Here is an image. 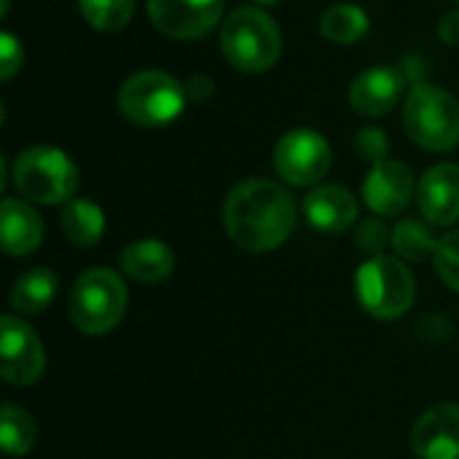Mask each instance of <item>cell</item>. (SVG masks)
Segmentation results:
<instances>
[{
	"label": "cell",
	"instance_id": "cell-12",
	"mask_svg": "<svg viewBox=\"0 0 459 459\" xmlns=\"http://www.w3.org/2000/svg\"><path fill=\"white\" fill-rule=\"evenodd\" d=\"M411 449L420 459H459V403L428 409L411 430Z\"/></svg>",
	"mask_w": 459,
	"mask_h": 459
},
{
	"label": "cell",
	"instance_id": "cell-6",
	"mask_svg": "<svg viewBox=\"0 0 459 459\" xmlns=\"http://www.w3.org/2000/svg\"><path fill=\"white\" fill-rule=\"evenodd\" d=\"M186 86L164 70H140L118 91V110L134 126L159 129L172 124L186 108Z\"/></svg>",
	"mask_w": 459,
	"mask_h": 459
},
{
	"label": "cell",
	"instance_id": "cell-10",
	"mask_svg": "<svg viewBox=\"0 0 459 459\" xmlns=\"http://www.w3.org/2000/svg\"><path fill=\"white\" fill-rule=\"evenodd\" d=\"M226 0H148L151 24L172 40H196L215 30Z\"/></svg>",
	"mask_w": 459,
	"mask_h": 459
},
{
	"label": "cell",
	"instance_id": "cell-31",
	"mask_svg": "<svg viewBox=\"0 0 459 459\" xmlns=\"http://www.w3.org/2000/svg\"><path fill=\"white\" fill-rule=\"evenodd\" d=\"M457 3H459V0H457Z\"/></svg>",
	"mask_w": 459,
	"mask_h": 459
},
{
	"label": "cell",
	"instance_id": "cell-1",
	"mask_svg": "<svg viewBox=\"0 0 459 459\" xmlns=\"http://www.w3.org/2000/svg\"><path fill=\"white\" fill-rule=\"evenodd\" d=\"M296 202L274 180L250 178L237 183L223 202L229 239L247 253L277 250L296 226Z\"/></svg>",
	"mask_w": 459,
	"mask_h": 459
},
{
	"label": "cell",
	"instance_id": "cell-13",
	"mask_svg": "<svg viewBox=\"0 0 459 459\" xmlns=\"http://www.w3.org/2000/svg\"><path fill=\"white\" fill-rule=\"evenodd\" d=\"M406 91V75L398 67H371L360 73L350 86V102L360 116L379 118L387 116Z\"/></svg>",
	"mask_w": 459,
	"mask_h": 459
},
{
	"label": "cell",
	"instance_id": "cell-16",
	"mask_svg": "<svg viewBox=\"0 0 459 459\" xmlns=\"http://www.w3.org/2000/svg\"><path fill=\"white\" fill-rule=\"evenodd\" d=\"M0 242L5 255H30L43 242L40 215L19 199H3L0 207Z\"/></svg>",
	"mask_w": 459,
	"mask_h": 459
},
{
	"label": "cell",
	"instance_id": "cell-8",
	"mask_svg": "<svg viewBox=\"0 0 459 459\" xmlns=\"http://www.w3.org/2000/svg\"><path fill=\"white\" fill-rule=\"evenodd\" d=\"M331 145L315 129H290L274 148V169L290 186H317L331 169Z\"/></svg>",
	"mask_w": 459,
	"mask_h": 459
},
{
	"label": "cell",
	"instance_id": "cell-20",
	"mask_svg": "<svg viewBox=\"0 0 459 459\" xmlns=\"http://www.w3.org/2000/svg\"><path fill=\"white\" fill-rule=\"evenodd\" d=\"M441 239H436L433 229L420 218H406L393 229V247L401 258L422 264L428 258H436Z\"/></svg>",
	"mask_w": 459,
	"mask_h": 459
},
{
	"label": "cell",
	"instance_id": "cell-2",
	"mask_svg": "<svg viewBox=\"0 0 459 459\" xmlns=\"http://www.w3.org/2000/svg\"><path fill=\"white\" fill-rule=\"evenodd\" d=\"M221 51L242 73H266L280 62L282 32L261 8H237L221 27Z\"/></svg>",
	"mask_w": 459,
	"mask_h": 459
},
{
	"label": "cell",
	"instance_id": "cell-23",
	"mask_svg": "<svg viewBox=\"0 0 459 459\" xmlns=\"http://www.w3.org/2000/svg\"><path fill=\"white\" fill-rule=\"evenodd\" d=\"M78 5L83 19L102 32L126 27L134 13V0H78Z\"/></svg>",
	"mask_w": 459,
	"mask_h": 459
},
{
	"label": "cell",
	"instance_id": "cell-29",
	"mask_svg": "<svg viewBox=\"0 0 459 459\" xmlns=\"http://www.w3.org/2000/svg\"><path fill=\"white\" fill-rule=\"evenodd\" d=\"M438 35L444 43L459 46V8L457 11H446L438 22Z\"/></svg>",
	"mask_w": 459,
	"mask_h": 459
},
{
	"label": "cell",
	"instance_id": "cell-11",
	"mask_svg": "<svg viewBox=\"0 0 459 459\" xmlns=\"http://www.w3.org/2000/svg\"><path fill=\"white\" fill-rule=\"evenodd\" d=\"M414 196V175L403 161L382 159L363 180V199L371 212L382 218L401 215Z\"/></svg>",
	"mask_w": 459,
	"mask_h": 459
},
{
	"label": "cell",
	"instance_id": "cell-30",
	"mask_svg": "<svg viewBox=\"0 0 459 459\" xmlns=\"http://www.w3.org/2000/svg\"><path fill=\"white\" fill-rule=\"evenodd\" d=\"M253 3L261 8V5H277V3H282V0H253Z\"/></svg>",
	"mask_w": 459,
	"mask_h": 459
},
{
	"label": "cell",
	"instance_id": "cell-19",
	"mask_svg": "<svg viewBox=\"0 0 459 459\" xmlns=\"http://www.w3.org/2000/svg\"><path fill=\"white\" fill-rule=\"evenodd\" d=\"M56 296V274L46 266L24 272L11 290V307L19 315H40Z\"/></svg>",
	"mask_w": 459,
	"mask_h": 459
},
{
	"label": "cell",
	"instance_id": "cell-18",
	"mask_svg": "<svg viewBox=\"0 0 459 459\" xmlns=\"http://www.w3.org/2000/svg\"><path fill=\"white\" fill-rule=\"evenodd\" d=\"M65 237L78 247H91L105 234V215L91 199H70L59 215Z\"/></svg>",
	"mask_w": 459,
	"mask_h": 459
},
{
	"label": "cell",
	"instance_id": "cell-27",
	"mask_svg": "<svg viewBox=\"0 0 459 459\" xmlns=\"http://www.w3.org/2000/svg\"><path fill=\"white\" fill-rule=\"evenodd\" d=\"M358 151L360 156H366L368 161H382L387 159V137L379 129H366L358 134Z\"/></svg>",
	"mask_w": 459,
	"mask_h": 459
},
{
	"label": "cell",
	"instance_id": "cell-28",
	"mask_svg": "<svg viewBox=\"0 0 459 459\" xmlns=\"http://www.w3.org/2000/svg\"><path fill=\"white\" fill-rule=\"evenodd\" d=\"M212 91H215V83H212V78L204 75V73H194V75L188 78V83H186V94H188L191 100H196V102H204Z\"/></svg>",
	"mask_w": 459,
	"mask_h": 459
},
{
	"label": "cell",
	"instance_id": "cell-25",
	"mask_svg": "<svg viewBox=\"0 0 459 459\" xmlns=\"http://www.w3.org/2000/svg\"><path fill=\"white\" fill-rule=\"evenodd\" d=\"M355 239H358V247L363 253H368L371 258H377V255H382V250L387 245H393V231L379 218H371V221H366V223L358 226Z\"/></svg>",
	"mask_w": 459,
	"mask_h": 459
},
{
	"label": "cell",
	"instance_id": "cell-14",
	"mask_svg": "<svg viewBox=\"0 0 459 459\" xmlns=\"http://www.w3.org/2000/svg\"><path fill=\"white\" fill-rule=\"evenodd\" d=\"M417 202L428 223L452 226L459 221V164L428 169L417 188Z\"/></svg>",
	"mask_w": 459,
	"mask_h": 459
},
{
	"label": "cell",
	"instance_id": "cell-7",
	"mask_svg": "<svg viewBox=\"0 0 459 459\" xmlns=\"http://www.w3.org/2000/svg\"><path fill=\"white\" fill-rule=\"evenodd\" d=\"M355 293L360 307L377 320L403 317L417 296L414 274L398 258L377 255L368 258L355 274Z\"/></svg>",
	"mask_w": 459,
	"mask_h": 459
},
{
	"label": "cell",
	"instance_id": "cell-26",
	"mask_svg": "<svg viewBox=\"0 0 459 459\" xmlns=\"http://www.w3.org/2000/svg\"><path fill=\"white\" fill-rule=\"evenodd\" d=\"M24 62V48L22 43L11 35V32H3L0 35V78L3 81H11L19 67Z\"/></svg>",
	"mask_w": 459,
	"mask_h": 459
},
{
	"label": "cell",
	"instance_id": "cell-15",
	"mask_svg": "<svg viewBox=\"0 0 459 459\" xmlns=\"http://www.w3.org/2000/svg\"><path fill=\"white\" fill-rule=\"evenodd\" d=\"M307 221L323 234H342L358 221V199L342 186H315L304 199Z\"/></svg>",
	"mask_w": 459,
	"mask_h": 459
},
{
	"label": "cell",
	"instance_id": "cell-24",
	"mask_svg": "<svg viewBox=\"0 0 459 459\" xmlns=\"http://www.w3.org/2000/svg\"><path fill=\"white\" fill-rule=\"evenodd\" d=\"M436 269H438V277L459 293V229L446 234L438 245V253H436Z\"/></svg>",
	"mask_w": 459,
	"mask_h": 459
},
{
	"label": "cell",
	"instance_id": "cell-5",
	"mask_svg": "<svg viewBox=\"0 0 459 459\" xmlns=\"http://www.w3.org/2000/svg\"><path fill=\"white\" fill-rule=\"evenodd\" d=\"M126 304V285L113 269H89L70 290V320L86 336H105L124 320Z\"/></svg>",
	"mask_w": 459,
	"mask_h": 459
},
{
	"label": "cell",
	"instance_id": "cell-4",
	"mask_svg": "<svg viewBox=\"0 0 459 459\" xmlns=\"http://www.w3.org/2000/svg\"><path fill=\"white\" fill-rule=\"evenodd\" d=\"M406 134L425 151H452L459 145V100L433 83H414L403 105Z\"/></svg>",
	"mask_w": 459,
	"mask_h": 459
},
{
	"label": "cell",
	"instance_id": "cell-22",
	"mask_svg": "<svg viewBox=\"0 0 459 459\" xmlns=\"http://www.w3.org/2000/svg\"><path fill=\"white\" fill-rule=\"evenodd\" d=\"M35 438H38V428H35L32 417L19 406L5 403L3 411H0V444H3V452L8 457H24L35 446Z\"/></svg>",
	"mask_w": 459,
	"mask_h": 459
},
{
	"label": "cell",
	"instance_id": "cell-21",
	"mask_svg": "<svg viewBox=\"0 0 459 459\" xmlns=\"http://www.w3.org/2000/svg\"><path fill=\"white\" fill-rule=\"evenodd\" d=\"M320 32L331 43L350 46V43L360 40L368 32V13L360 5H352V3L331 5L320 19Z\"/></svg>",
	"mask_w": 459,
	"mask_h": 459
},
{
	"label": "cell",
	"instance_id": "cell-3",
	"mask_svg": "<svg viewBox=\"0 0 459 459\" xmlns=\"http://www.w3.org/2000/svg\"><path fill=\"white\" fill-rule=\"evenodd\" d=\"M13 188L35 204L70 202L78 188V169L73 159L54 145L24 148L11 167Z\"/></svg>",
	"mask_w": 459,
	"mask_h": 459
},
{
	"label": "cell",
	"instance_id": "cell-17",
	"mask_svg": "<svg viewBox=\"0 0 459 459\" xmlns=\"http://www.w3.org/2000/svg\"><path fill=\"white\" fill-rule=\"evenodd\" d=\"M121 269L134 282L156 285L175 272V253L161 239H137L121 250Z\"/></svg>",
	"mask_w": 459,
	"mask_h": 459
},
{
	"label": "cell",
	"instance_id": "cell-9",
	"mask_svg": "<svg viewBox=\"0 0 459 459\" xmlns=\"http://www.w3.org/2000/svg\"><path fill=\"white\" fill-rule=\"evenodd\" d=\"M0 371L13 387L35 385L46 371V350L38 333L16 315L0 320Z\"/></svg>",
	"mask_w": 459,
	"mask_h": 459
}]
</instances>
